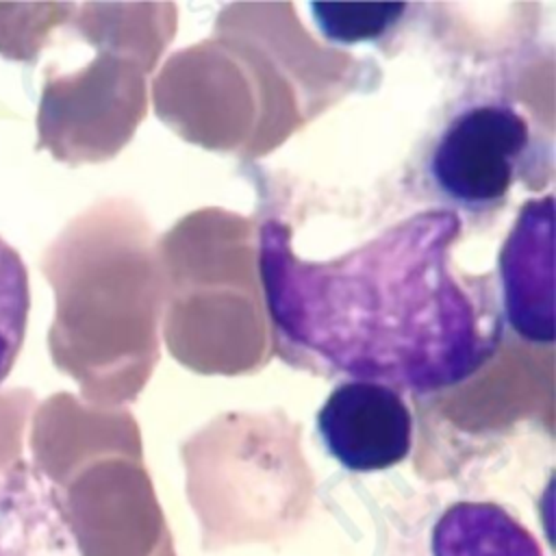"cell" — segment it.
<instances>
[{
	"label": "cell",
	"mask_w": 556,
	"mask_h": 556,
	"mask_svg": "<svg viewBox=\"0 0 556 556\" xmlns=\"http://www.w3.org/2000/svg\"><path fill=\"white\" fill-rule=\"evenodd\" d=\"M432 556H545L536 536L495 502H456L430 532Z\"/></svg>",
	"instance_id": "cell-5"
},
{
	"label": "cell",
	"mask_w": 556,
	"mask_h": 556,
	"mask_svg": "<svg viewBox=\"0 0 556 556\" xmlns=\"http://www.w3.org/2000/svg\"><path fill=\"white\" fill-rule=\"evenodd\" d=\"M30 311L28 271L22 256L0 237V382L22 350Z\"/></svg>",
	"instance_id": "cell-7"
},
{
	"label": "cell",
	"mask_w": 556,
	"mask_h": 556,
	"mask_svg": "<svg viewBox=\"0 0 556 556\" xmlns=\"http://www.w3.org/2000/svg\"><path fill=\"white\" fill-rule=\"evenodd\" d=\"M502 308L519 339L554 341V195L528 200L500 250Z\"/></svg>",
	"instance_id": "cell-4"
},
{
	"label": "cell",
	"mask_w": 556,
	"mask_h": 556,
	"mask_svg": "<svg viewBox=\"0 0 556 556\" xmlns=\"http://www.w3.org/2000/svg\"><path fill=\"white\" fill-rule=\"evenodd\" d=\"M530 148V128L508 104H476L441 132L428 161L430 178L452 202L484 211L506 198Z\"/></svg>",
	"instance_id": "cell-2"
},
{
	"label": "cell",
	"mask_w": 556,
	"mask_h": 556,
	"mask_svg": "<svg viewBox=\"0 0 556 556\" xmlns=\"http://www.w3.org/2000/svg\"><path fill=\"white\" fill-rule=\"evenodd\" d=\"M450 208L415 213L328 263H306L291 230H258V274L280 339L352 380L434 393L471 378L502 341L491 298L450 271Z\"/></svg>",
	"instance_id": "cell-1"
},
{
	"label": "cell",
	"mask_w": 556,
	"mask_h": 556,
	"mask_svg": "<svg viewBox=\"0 0 556 556\" xmlns=\"http://www.w3.org/2000/svg\"><path fill=\"white\" fill-rule=\"evenodd\" d=\"M406 2H311L319 33L341 46L363 41H378L384 37L406 13Z\"/></svg>",
	"instance_id": "cell-6"
},
{
	"label": "cell",
	"mask_w": 556,
	"mask_h": 556,
	"mask_svg": "<svg viewBox=\"0 0 556 556\" xmlns=\"http://www.w3.org/2000/svg\"><path fill=\"white\" fill-rule=\"evenodd\" d=\"M317 434L326 452L348 471H384L410 454L413 415L395 389L348 380L321 404Z\"/></svg>",
	"instance_id": "cell-3"
}]
</instances>
